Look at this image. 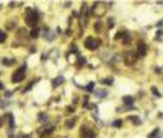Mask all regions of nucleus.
Here are the masks:
<instances>
[{
  "instance_id": "obj_4",
  "label": "nucleus",
  "mask_w": 163,
  "mask_h": 138,
  "mask_svg": "<svg viewBox=\"0 0 163 138\" xmlns=\"http://www.w3.org/2000/svg\"><path fill=\"white\" fill-rule=\"evenodd\" d=\"M124 59H126V64H127V65H132L134 62L137 60V54H136V52H126Z\"/></svg>"
},
{
  "instance_id": "obj_1",
  "label": "nucleus",
  "mask_w": 163,
  "mask_h": 138,
  "mask_svg": "<svg viewBox=\"0 0 163 138\" xmlns=\"http://www.w3.org/2000/svg\"><path fill=\"white\" fill-rule=\"evenodd\" d=\"M39 10L34 7V8H28L26 10V16H25V20H26V25L28 26H36L38 23H39Z\"/></svg>"
},
{
  "instance_id": "obj_5",
  "label": "nucleus",
  "mask_w": 163,
  "mask_h": 138,
  "mask_svg": "<svg viewBox=\"0 0 163 138\" xmlns=\"http://www.w3.org/2000/svg\"><path fill=\"white\" fill-rule=\"evenodd\" d=\"M136 54H137V57H139V55H140V57H145V55H147V45H145L144 42L137 44V50H136Z\"/></svg>"
},
{
  "instance_id": "obj_17",
  "label": "nucleus",
  "mask_w": 163,
  "mask_h": 138,
  "mask_svg": "<svg viewBox=\"0 0 163 138\" xmlns=\"http://www.w3.org/2000/svg\"><path fill=\"white\" fill-rule=\"evenodd\" d=\"M86 91H90V93H91V91H95V83H88V85H86Z\"/></svg>"
},
{
  "instance_id": "obj_16",
  "label": "nucleus",
  "mask_w": 163,
  "mask_h": 138,
  "mask_svg": "<svg viewBox=\"0 0 163 138\" xmlns=\"http://www.w3.org/2000/svg\"><path fill=\"white\" fill-rule=\"evenodd\" d=\"M158 133H160V128H155L152 133L148 135V138H155V136H158Z\"/></svg>"
},
{
  "instance_id": "obj_18",
  "label": "nucleus",
  "mask_w": 163,
  "mask_h": 138,
  "mask_svg": "<svg viewBox=\"0 0 163 138\" xmlns=\"http://www.w3.org/2000/svg\"><path fill=\"white\" fill-rule=\"evenodd\" d=\"M39 120H41V122H44V120H48V114L41 112V114H39Z\"/></svg>"
},
{
  "instance_id": "obj_22",
  "label": "nucleus",
  "mask_w": 163,
  "mask_h": 138,
  "mask_svg": "<svg viewBox=\"0 0 163 138\" xmlns=\"http://www.w3.org/2000/svg\"><path fill=\"white\" fill-rule=\"evenodd\" d=\"M18 138H30V135H20Z\"/></svg>"
},
{
  "instance_id": "obj_2",
  "label": "nucleus",
  "mask_w": 163,
  "mask_h": 138,
  "mask_svg": "<svg viewBox=\"0 0 163 138\" xmlns=\"http://www.w3.org/2000/svg\"><path fill=\"white\" fill-rule=\"evenodd\" d=\"M25 77H26V67L23 65L21 68L15 70V73L11 75V81H13V83H20V81H23V80H25Z\"/></svg>"
},
{
  "instance_id": "obj_7",
  "label": "nucleus",
  "mask_w": 163,
  "mask_h": 138,
  "mask_svg": "<svg viewBox=\"0 0 163 138\" xmlns=\"http://www.w3.org/2000/svg\"><path fill=\"white\" fill-rule=\"evenodd\" d=\"M7 117H8V128L13 130V128H15V120H13V116H11V112L7 114Z\"/></svg>"
},
{
  "instance_id": "obj_20",
  "label": "nucleus",
  "mask_w": 163,
  "mask_h": 138,
  "mask_svg": "<svg viewBox=\"0 0 163 138\" xmlns=\"http://www.w3.org/2000/svg\"><path fill=\"white\" fill-rule=\"evenodd\" d=\"M150 91H152V93H153L157 97H160V93H158V91H157V88H155V86H152V88H150Z\"/></svg>"
},
{
  "instance_id": "obj_9",
  "label": "nucleus",
  "mask_w": 163,
  "mask_h": 138,
  "mask_svg": "<svg viewBox=\"0 0 163 138\" xmlns=\"http://www.w3.org/2000/svg\"><path fill=\"white\" fill-rule=\"evenodd\" d=\"M122 102H124L126 106H132L134 104V97L132 96H124L122 97Z\"/></svg>"
},
{
  "instance_id": "obj_11",
  "label": "nucleus",
  "mask_w": 163,
  "mask_h": 138,
  "mask_svg": "<svg viewBox=\"0 0 163 138\" xmlns=\"http://www.w3.org/2000/svg\"><path fill=\"white\" fill-rule=\"evenodd\" d=\"M122 125H124V120H121V119H118V120H114V122H113V127L114 128H121Z\"/></svg>"
},
{
  "instance_id": "obj_15",
  "label": "nucleus",
  "mask_w": 163,
  "mask_h": 138,
  "mask_svg": "<svg viewBox=\"0 0 163 138\" xmlns=\"http://www.w3.org/2000/svg\"><path fill=\"white\" fill-rule=\"evenodd\" d=\"M65 127H67V128H73V127H75V119L67 120V122H65Z\"/></svg>"
},
{
  "instance_id": "obj_21",
  "label": "nucleus",
  "mask_w": 163,
  "mask_h": 138,
  "mask_svg": "<svg viewBox=\"0 0 163 138\" xmlns=\"http://www.w3.org/2000/svg\"><path fill=\"white\" fill-rule=\"evenodd\" d=\"M108 26H109V28H113V26H114V20H113V18H109V20H108Z\"/></svg>"
},
{
  "instance_id": "obj_14",
  "label": "nucleus",
  "mask_w": 163,
  "mask_h": 138,
  "mask_svg": "<svg viewBox=\"0 0 163 138\" xmlns=\"http://www.w3.org/2000/svg\"><path fill=\"white\" fill-rule=\"evenodd\" d=\"M5 41H7V33L0 30V44H3Z\"/></svg>"
},
{
  "instance_id": "obj_10",
  "label": "nucleus",
  "mask_w": 163,
  "mask_h": 138,
  "mask_svg": "<svg viewBox=\"0 0 163 138\" xmlns=\"http://www.w3.org/2000/svg\"><path fill=\"white\" fill-rule=\"evenodd\" d=\"M64 83V77H57L54 81H52V88H57V85H62Z\"/></svg>"
},
{
  "instance_id": "obj_12",
  "label": "nucleus",
  "mask_w": 163,
  "mask_h": 138,
  "mask_svg": "<svg viewBox=\"0 0 163 138\" xmlns=\"http://www.w3.org/2000/svg\"><path fill=\"white\" fill-rule=\"evenodd\" d=\"M95 94H96L98 97H106V96H108V91H106V89H100V91H95Z\"/></svg>"
},
{
  "instance_id": "obj_23",
  "label": "nucleus",
  "mask_w": 163,
  "mask_h": 138,
  "mask_svg": "<svg viewBox=\"0 0 163 138\" xmlns=\"http://www.w3.org/2000/svg\"><path fill=\"white\" fill-rule=\"evenodd\" d=\"M3 89V85H2V81H0V91H2Z\"/></svg>"
},
{
  "instance_id": "obj_3",
  "label": "nucleus",
  "mask_w": 163,
  "mask_h": 138,
  "mask_svg": "<svg viewBox=\"0 0 163 138\" xmlns=\"http://www.w3.org/2000/svg\"><path fill=\"white\" fill-rule=\"evenodd\" d=\"M85 47L90 49V50H96L98 47H100V39H96L93 36H88L85 39Z\"/></svg>"
},
{
  "instance_id": "obj_19",
  "label": "nucleus",
  "mask_w": 163,
  "mask_h": 138,
  "mask_svg": "<svg viewBox=\"0 0 163 138\" xmlns=\"http://www.w3.org/2000/svg\"><path fill=\"white\" fill-rule=\"evenodd\" d=\"M70 52L78 54V49H77V45H75V44H70Z\"/></svg>"
},
{
  "instance_id": "obj_8",
  "label": "nucleus",
  "mask_w": 163,
  "mask_h": 138,
  "mask_svg": "<svg viewBox=\"0 0 163 138\" xmlns=\"http://www.w3.org/2000/svg\"><path fill=\"white\" fill-rule=\"evenodd\" d=\"M38 36H39V28H38V26H34L33 30L30 31V37H31V39H36Z\"/></svg>"
},
{
  "instance_id": "obj_6",
  "label": "nucleus",
  "mask_w": 163,
  "mask_h": 138,
  "mask_svg": "<svg viewBox=\"0 0 163 138\" xmlns=\"http://www.w3.org/2000/svg\"><path fill=\"white\" fill-rule=\"evenodd\" d=\"M82 136L83 138H95V132H91L88 128H83L82 130Z\"/></svg>"
},
{
  "instance_id": "obj_13",
  "label": "nucleus",
  "mask_w": 163,
  "mask_h": 138,
  "mask_svg": "<svg viewBox=\"0 0 163 138\" xmlns=\"http://www.w3.org/2000/svg\"><path fill=\"white\" fill-rule=\"evenodd\" d=\"M2 64L7 65V67H10V65L15 64V60H13V59H2Z\"/></svg>"
}]
</instances>
